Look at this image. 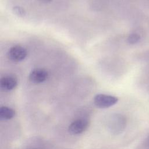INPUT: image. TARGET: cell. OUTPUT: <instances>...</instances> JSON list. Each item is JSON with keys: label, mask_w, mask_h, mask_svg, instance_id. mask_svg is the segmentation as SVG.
<instances>
[{"label": "cell", "mask_w": 149, "mask_h": 149, "mask_svg": "<svg viewBox=\"0 0 149 149\" xmlns=\"http://www.w3.org/2000/svg\"><path fill=\"white\" fill-rule=\"evenodd\" d=\"M118 101L117 97L110 95L99 94L94 98V104L100 108H107L116 104Z\"/></svg>", "instance_id": "obj_1"}, {"label": "cell", "mask_w": 149, "mask_h": 149, "mask_svg": "<svg viewBox=\"0 0 149 149\" xmlns=\"http://www.w3.org/2000/svg\"><path fill=\"white\" fill-rule=\"evenodd\" d=\"M8 56L12 61L20 62L26 57L27 51L20 45H15L10 48L8 52Z\"/></svg>", "instance_id": "obj_2"}, {"label": "cell", "mask_w": 149, "mask_h": 149, "mask_svg": "<svg viewBox=\"0 0 149 149\" xmlns=\"http://www.w3.org/2000/svg\"><path fill=\"white\" fill-rule=\"evenodd\" d=\"M88 125V120L86 119H77L70 124L69 130L73 134H79L87 129Z\"/></svg>", "instance_id": "obj_3"}, {"label": "cell", "mask_w": 149, "mask_h": 149, "mask_svg": "<svg viewBox=\"0 0 149 149\" xmlns=\"http://www.w3.org/2000/svg\"><path fill=\"white\" fill-rule=\"evenodd\" d=\"M48 74L46 70L44 69H36L30 73L29 75L30 80L36 84H38L45 81Z\"/></svg>", "instance_id": "obj_4"}, {"label": "cell", "mask_w": 149, "mask_h": 149, "mask_svg": "<svg viewBox=\"0 0 149 149\" xmlns=\"http://www.w3.org/2000/svg\"><path fill=\"white\" fill-rule=\"evenodd\" d=\"M17 84V79L13 76H5L0 80L1 88L5 91H10L14 89Z\"/></svg>", "instance_id": "obj_5"}, {"label": "cell", "mask_w": 149, "mask_h": 149, "mask_svg": "<svg viewBox=\"0 0 149 149\" xmlns=\"http://www.w3.org/2000/svg\"><path fill=\"white\" fill-rule=\"evenodd\" d=\"M15 115V111L12 108L3 106L0 108V118L1 119L8 120L13 118Z\"/></svg>", "instance_id": "obj_6"}, {"label": "cell", "mask_w": 149, "mask_h": 149, "mask_svg": "<svg viewBox=\"0 0 149 149\" xmlns=\"http://www.w3.org/2000/svg\"><path fill=\"white\" fill-rule=\"evenodd\" d=\"M140 40V36L137 33H132L127 37V42L130 44L137 43Z\"/></svg>", "instance_id": "obj_7"}, {"label": "cell", "mask_w": 149, "mask_h": 149, "mask_svg": "<svg viewBox=\"0 0 149 149\" xmlns=\"http://www.w3.org/2000/svg\"><path fill=\"white\" fill-rule=\"evenodd\" d=\"M13 12L15 13L16 15L20 16V17H23L25 15V10L23 8H22L20 6H15L13 8Z\"/></svg>", "instance_id": "obj_8"}, {"label": "cell", "mask_w": 149, "mask_h": 149, "mask_svg": "<svg viewBox=\"0 0 149 149\" xmlns=\"http://www.w3.org/2000/svg\"><path fill=\"white\" fill-rule=\"evenodd\" d=\"M42 2H45V3H47V2H50L51 1H52V0H41Z\"/></svg>", "instance_id": "obj_9"}]
</instances>
